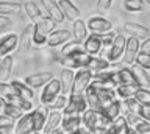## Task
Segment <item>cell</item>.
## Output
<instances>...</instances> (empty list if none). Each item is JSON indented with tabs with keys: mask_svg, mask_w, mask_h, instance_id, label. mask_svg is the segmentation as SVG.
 <instances>
[{
	"mask_svg": "<svg viewBox=\"0 0 150 134\" xmlns=\"http://www.w3.org/2000/svg\"><path fill=\"white\" fill-rule=\"evenodd\" d=\"M125 45H127V41L122 34H116L112 44L110 45V50H108V61L116 64L119 59L124 56V52H125Z\"/></svg>",
	"mask_w": 150,
	"mask_h": 134,
	"instance_id": "cell-7",
	"label": "cell"
},
{
	"mask_svg": "<svg viewBox=\"0 0 150 134\" xmlns=\"http://www.w3.org/2000/svg\"><path fill=\"white\" fill-rule=\"evenodd\" d=\"M74 28H72V36L75 38V41H78V42L83 44V41L88 38V27L86 24L81 20V19H77L74 20Z\"/></svg>",
	"mask_w": 150,
	"mask_h": 134,
	"instance_id": "cell-25",
	"label": "cell"
},
{
	"mask_svg": "<svg viewBox=\"0 0 150 134\" xmlns=\"http://www.w3.org/2000/svg\"><path fill=\"white\" fill-rule=\"evenodd\" d=\"M103 47L102 44V39H100V34H89L86 39L83 41V52H86L88 55H91V56H96L98 55L100 52V48Z\"/></svg>",
	"mask_w": 150,
	"mask_h": 134,
	"instance_id": "cell-12",
	"label": "cell"
},
{
	"mask_svg": "<svg viewBox=\"0 0 150 134\" xmlns=\"http://www.w3.org/2000/svg\"><path fill=\"white\" fill-rule=\"evenodd\" d=\"M41 2H42V6H44L47 16H49L55 24H61V22L66 19L63 11H61V8H59L58 0H41Z\"/></svg>",
	"mask_w": 150,
	"mask_h": 134,
	"instance_id": "cell-8",
	"label": "cell"
},
{
	"mask_svg": "<svg viewBox=\"0 0 150 134\" xmlns=\"http://www.w3.org/2000/svg\"><path fill=\"white\" fill-rule=\"evenodd\" d=\"M9 33H5V30H0V44H2L3 42V39L5 38H6V36H8Z\"/></svg>",
	"mask_w": 150,
	"mask_h": 134,
	"instance_id": "cell-49",
	"label": "cell"
},
{
	"mask_svg": "<svg viewBox=\"0 0 150 134\" xmlns=\"http://www.w3.org/2000/svg\"><path fill=\"white\" fill-rule=\"evenodd\" d=\"M91 80H92V72L91 70H88L86 67L78 69V72L75 73V78H74L70 95H84V92H86Z\"/></svg>",
	"mask_w": 150,
	"mask_h": 134,
	"instance_id": "cell-3",
	"label": "cell"
},
{
	"mask_svg": "<svg viewBox=\"0 0 150 134\" xmlns=\"http://www.w3.org/2000/svg\"><path fill=\"white\" fill-rule=\"evenodd\" d=\"M144 2H145V3H149V5H150V0H144Z\"/></svg>",
	"mask_w": 150,
	"mask_h": 134,
	"instance_id": "cell-51",
	"label": "cell"
},
{
	"mask_svg": "<svg viewBox=\"0 0 150 134\" xmlns=\"http://www.w3.org/2000/svg\"><path fill=\"white\" fill-rule=\"evenodd\" d=\"M131 72H133V75H134L136 84L139 87H142V89H150V75L145 69H142L141 66H138V64H134L133 69H131Z\"/></svg>",
	"mask_w": 150,
	"mask_h": 134,
	"instance_id": "cell-23",
	"label": "cell"
},
{
	"mask_svg": "<svg viewBox=\"0 0 150 134\" xmlns=\"http://www.w3.org/2000/svg\"><path fill=\"white\" fill-rule=\"evenodd\" d=\"M139 117L142 119V120H147V122H150V105H142V103H141Z\"/></svg>",
	"mask_w": 150,
	"mask_h": 134,
	"instance_id": "cell-45",
	"label": "cell"
},
{
	"mask_svg": "<svg viewBox=\"0 0 150 134\" xmlns=\"http://www.w3.org/2000/svg\"><path fill=\"white\" fill-rule=\"evenodd\" d=\"M0 59H2V58H0Z\"/></svg>",
	"mask_w": 150,
	"mask_h": 134,
	"instance_id": "cell-53",
	"label": "cell"
},
{
	"mask_svg": "<svg viewBox=\"0 0 150 134\" xmlns=\"http://www.w3.org/2000/svg\"><path fill=\"white\" fill-rule=\"evenodd\" d=\"M58 3H59V8H61V11H63L64 17L67 20L74 22V20L80 19V10L70 2V0H58Z\"/></svg>",
	"mask_w": 150,
	"mask_h": 134,
	"instance_id": "cell-22",
	"label": "cell"
},
{
	"mask_svg": "<svg viewBox=\"0 0 150 134\" xmlns=\"http://www.w3.org/2000/svg\"><path fill=\"white\" fill-rule=\"evenodd\" d=\"M88 28L96 34H102V33H108L112 30V24L108 19H105L103 16H97L89 19L88 22Z\"/></svg>",
	"mask_w": 150,
	"mask_h": 134,
	"instance_id": "cell-10",
	"label": "cell"
},
{
	"mask_svg": "<svg viewBox=\"0 0 150 134\" xmlns=\"http://www.w3.org/2000/svg\"><path fill=\"white\" fill-rule=\"evenodd\" d=\"M52 76L53 75L50 72H38V73H33V75H28L25 78V83L30 87H41V86H45L52 80Z\"/></svg>",
	"mask_w": 150,
	"mask_h": 134,
	"instance_id": "cell-21",
	"label": "cell"
},
{
	"mask_svg": "<svg viewBox=\"0 0 150 134\" xmlns=\"http://www.w3.org/2000/svg\"><path fill=\"white\" fill-rule=\"evenodd\" d=\"M136 64L145 69V70H150V53L139 52L138 56H136Z\"/></svg>",
	"mask_w": 150,
	"mask_h": 134,
	"instance_id": "cell-40",
	"label": "cell"
},
{
	"mask_svg": "<svg viewBox=\"0 0 150 134\" xmlns=\"http://www.w3.org/2000/svg\"><path fill=\"white\" fill-rule=\"evenodd\" d=\"M147 3L144 0H124V8L130 13H139L145 10Z\"/></svg>",
	"mask_w": 150,
	"mask_h": 134,
	"instance_id": "cell-35",
	"label": "cell"
},
{
	"mask_svg": "<svg viewBox=\"0 0 150 134\" xmlns=\"http://www.w3.org/2000/svg\"><path fill=\"white\" fill-rule=\"evenodd\" d=\"M83 125V119L81 115H63L61 120V129L64 133H74Z\"/></svg>",
	"mask_w": 150,
	"mask_h": 134,
	"instance_id": "cell-17",
	"label": "cell"
},
{
	"mask_svg": "<svg viewBox=\"0 0 150 134\" xmlns=\"http://www.w3.org/2000/svg\"><path fill=\"white\" fill-rule=\"evenodd\" d=\"M72 38V33L69 30H53L47 38V45L49 47H58L66 42H69V39Z\"/></svg>",
	"mask_w": 150,
	"mask_h": 134,
	"instance_id": "cell-13",
	"label": "cell"
},
{
	"mask_svg": "<svg viewBox=\"0 0 150 134\" xmlns=\"http://www.w3.org/2000/svg\"><path fill=\"white\" fill-rule=\"evenodd\" d=\"M59 94H61V83H59V80L52 78V80L44 86V89H42V94H41V98H39L41 105H49L50 101H53Z\"/></svg>",
	"mask_w": 150,
	"mask_h": 134,
	"instance_id": "cell-6",
	"label": "cell"
},
{
	"mask_svg": "<svg viewBox=\"0 0 150 134\" xmlns=\"http://www.w3.org/2000/svg\"><path fill=\"white\" fill-rule=\"evenodd\" d=\"M100 112L105 115L110 122H112L114 119H117L120 115V101L119 100L112 101V103H110L108 106H105V108H102Z\"/></svg>",
	"mask_w": 150,
	"mask_h": 134,
	"instance_id": "cell-28",
	"label": "cell"
},
{
	"mask_svg": "<svg viewBox=\"0 0 150 134\" xmlns=\"http://www.w3.org/2000/svg\"><path fill=\"white\" fill-rule=\"evenodd\" d=\"M23 114H25V112H23L22 109H19L17 106H14V105H11V103H8V105H6V109H5V115H8V117L14 119L16 122L22 117Z\"/></svg>",
	"mask_w": 150,
	"mask_h": 134,
	"instance_id": "cell-38",
	"label": "cell"
},
{
	"mask_svg": "<svg viewBox=\"0 0 150 134\" xmlns=\"http://www.w3.org/2000/svg\"><path fill=\"white\" fill-rule=\"evenodd\" d=\"M59 83H61V94L64 95H70V91H72V84H74V78H75V73L72 69H63L61 70V75H59Z\"/></svg>",
	"mask_w": 150,
	"mask_h": 134,
	"instance_id": "cell-20",
	"label": "cell"
},
{
	"mask_svg": "<svg viewBox=\"0 0 150 134\" xmlns=\"http://www.w3.org/2000/svg\"><path fill=\"white\" fill-rule=\"evenodd\" d=\"M69 101V95H64V94H59L53 101H50L49 105H45L49 111H59V109H64L66 105Z\"/></svg>",
	"mask_w": 150,
	"mask_h": 134,
	"instance_id": "cell-34",
	"label": "cell"
},
{
	"mask_svg": "<svg viewBox=\"0 0 150 134\" xmlns=\"http://www.w3.org/2000/svg\"><path fill=\"white\" fill-rule=\"evenodd\" d=\"M89 108L84 95H69V101L63 109V115H81Z\"/></svg>",
	"mask_w": 150,
	"mask_h": 134,
	"instance_id": "cell-4",
	"label": "cell"
},
{
	"mask_svg": "<svg viewBox=\"0 0 150 134\" xmlns=\"http://www.w3.org/2000/svg\"><path fill=\"white\" fill-rule=\"evenodd\" d=\"M116 78H117V84L119 86H124V84H136V80H134V75L131 72V69H120V70L116 72Z\"/></svg>",
	"mask_w": 150,
	"mask_h": 134,
	"instance_id": "cell-30",
	"label": "cell"
},
{
	"mask_svg": "<svg viewBox=\"0 0 150 134\" xmlns=\"http://www.w3.org/2000/svg\"><path fill=\"white\" fill-rule=\"evenodd\" d=\"M134 98L138 100L139 103H142V105H150V91L139 87L138 92L134 94Z\"/></svg>",
	"mask_w": 150,
	"mask_h": 134,
	"instance_id": "cell-41",
	"label": "cell"
},
{
	"mask_svg": "<svg viewBox=\"0 0 150 134\" xmlns=\"http://www.w3.org/2000/svg\"><path fill=\"white\" fill-rule=\"evenodd\" d=\"M110 64H108L106 59H102V58H97V56H91L88 61V66L86 69L91 70L92 73H97V72H103V70H108Z\"/></svg>",
	"mask_w": 150,
	"mask_h": 134,
	"instance_id": "cell-27",
	"label": "cell"
},
{
	"mask_svg": "<svg viewBox=\"0 0 150 134\" xmlns=\"http://www.w3.org/2000/svg\"><path fill=\"white\" fill-rule=\"evenodd\" d=\"M66 134H81V133H80L78 129H77V131H74V133H66Z\"/></svg>",
	"mask_w": 150,
	"mask_h": 134,
	"instance_id": "cell-50",
	"label": "cell"
},
{
	"mask_svg": "<svg viewBox=\"0 0 150 134\" xmlns=\"http://www.w3.org/2000/svg\"><path fill=\"white\" fill-rule=\"evenodd\" d=\"M35 131V125H33V114L25 112L14 125V134H33Z\"/></svg>",
	"mask_w": 150,
	"mask_h": 134,
	"instance_id": "cell-9",
	"label": "cell"
},
{
	"mask_svg": "<svg viewBox=\"0 0 150 134\" xmlns=\"http://www.w3.org/2000/svg\"><path fill=\"white\" fill-rule=\"evenodd\" d=\"M13 87L16 89L17 92V95H21L22 98H27V100H30L33 101V98H35V94H33V91H31V87L27 84V83H23V81H19V80H14L13 83Z\"/></svg>",
	"mask_w": 150,
	"mask_h": 134,
	"instance_id": "cell-26",
	"label": "cell"
},
{
	"mask_svg": "<svg viewBox=\"0 0 150 134\" xmlns=\"http://www.w3.org/2000/svg\"><path fill=\"white\" fill-rule=\"evenodd\" d=\"M13 56L8 55V56H3L0 59V83H6L9 78H11L13 73Z\"/></svg>",
	"mask_w": 150,
	"mask_h": 134,
	"instance_id": "cell-24",
	"label": "cell"
},
{
	"mask_svg": "<svg viewBox=\"0 0 150 134\" xmlns=\"http://www.w3.org/2000/svg\"><path fill=\"white\" fill-rule=\"evenodd\" d=\"M25 13H27V16L30 17V20L33 22V24H38V22L42 19L41 8L38 6L35 2H27L25 3Z\"/></svg>",
	"mask_w": 150,
	"mask_h": 134,
	"instance_id": "cell-31",
	"label": "cell"
},
{
	"mask_svg": "<svg viewBox=\"0 0 150 134\" xmlns=\"http://www.w3.org/2000/svg\"><path fill=\"white\" fill-rule=\"evenodd\" d=\"M141 52V44L138 38H131L127 41V45H125V52H124V64H133L136 61V56L138 53Z\"/></svg>",
	"mask_w": 150,
	"mask_h": 134,
	"instance_id": "cell-11",
	"label": "cell"
},
{
	"mask_svg": "<svg viewBox=\"0 0 150 134\" xmlns=\"http://www.w3.org/2000/svg\"><path fill=\"white\" fill-rule=\"evenodd\" d=\"M89 58H91V55H88L86 52L81 50V52L69 55V56H63L61 64H63V67H67V69H83L88 66Z\"/></svg>",
	"mask_w": 150,
	"mask_h": 134,
	"instance_id": "cell-5",
	"label": "cell"
},
{
	"mask_svg": "<svg viewBox=\"0 0 150 134\" xmlns=\"http://www.w3.org/2000/svg\"><path fill=\"white\" fill-rule=\"evenodd\" d=\"M14 125H16V120L14 119L8 117V115H5V114H0V131L6 133L8 129L14 128Z\"/></svg>",
	"mask_w": 150,
	"mask_h": 134,
	"instance_id": "cell-39",
	"label": "cell"
},
{
	"mask_svg": "<svg viewBox=\"0 0 150 134\" xmlns=\"http://www.w3.org/2000/svg\"><path fill=\"white\" fill-rule=\"evenodd\" d=\"M19 47V36L14 33H9L6 38L3 39V42L0 44V58L8 56L11 52H14Z\"/></svg>",
	"mask_w": 150,
	"mask_h": 134,
	"instance_id": "cell-19",
	"label": "cell"
},
{
	"mask_svg": "<svg viewBox=\"0 0 150 134\" xmlns=\"http://www.w3.org/2000/svg\"><path fill=\"white\" fill-rule=\"evenodd\" d=\"M139 86L138 84H124V86H117L116 91H117V95L119 98L125 100V98H130V97H134V94L138 92Z\"/></svg>",
	"mask_w": 150,
	"mask_h": 134,
	"instance_id": "cell-33",
	"label": "cell"
},
{
	"mask_svg": "<svg viewBox=\"0 0 150 134\" xmlns=\"http://www.w3.org/2000/svg\"><path fill=\"white\" fill-rule=\"evenodd\" d=\"M81 119H83V125H86L89 129H92V131H98V129H105V128L111 126V122L98 109L88 108L81 114Z\"/></svg>",
	"mask_w": 150,
	"mask_h": 134,
	"instance_id": "cell-2",
	"label": "cell"
},
{
	"mask_svg": "<svg viewBox=\"0 0 150 134\" xmlns=\"http://www.w3.org/2000/svg\"><path fill=\"white\" fill-rule=\"evenodd\" d=\"M14 95H17V92L13 87L11 83H8V81L6 83H0V97H2V98H5V100L8 101Z\"/></svg>",
	"mask_w": 150,
	"mask_h": 134,
	"instance_id": "cell-37",
	"label": "cell"
},
{
	"mask_svg": "<svg viewBox=\"0 0 150 134\" xmlns=\"http://www.w3.org/2000/svg\"><path fill=\"white\" fill-rule=\"evenodd\" d=\"M141 52L150 53V36H149V38H145V41L141 44Z\"/></svg>",
	"mask_w": 150,
	"mask_h": 134,
	"instance_id": "cell-47",
	"label": "cell"
},
{
	"mask_svg": "<svg viewBox=\"0 0 150 134\" xmlns=\"http://www.w3.org/2000/svg\"><path fill=\"white\" fill-rule=\"evenodd\" d=\"M33 114V125H35V131L36 133H41L42 128L45 125V120H47V115H49V108L45 105H41L39 108H35L31 111Z\"/></svg>",
	"mask_w": 150,
	"mask_h": 134,
	"instance_id": "cell-15",
	"label": "cell"
},
{
	"mask_svg": "<svg viewBox=\"0 0 150 134\" xmlns=\"http://www.w3.org/2000/svg\"><path fill=\"white\" fill-rule=\"evenodd\" d=\"M33 30H35V25L30 24L27 25L25 28H23L22 34L19 36V50H21L22 53H25L30 50V47L33 45Z\"/></svg>",
	"mask_w": 150,
	"mask_h": 134,
	"instance_id": "cell-18",
	"label": "cell"
},
{
	"mask_svg": "<svg viewBox=\"0 0 150 134\" xmlns=\"http://www.w3.org/2000/svg\"><path fill=\"white\" fill-rule=\"evenodd\" d=\"M13 25V20L8 16H2L0 14V30H8Z\"/></svg>",
	"mask_w": 150,
	"mask_h": 134,
	"instance_id": "cell-46",
	"label": "cell"
},
{
	"mask_svg": "<svg viewBox=\"0 0 150 134\" xmlns=\"http://www.w3.org/2000/svg\"><path fill=\"white\" fill-rule=\"evenodd\" d=\"M33 25H35V30H33V45L35 47H41V45L47 44V38L53 31L56 24L47 16V17H42L38 24H33Z\"/></svg>",
	"mask_w": 150,
	"mask_h": 134,
	"instance_id": "cell-1",
	"label": "cell"
},
{
	"mask_svg": "<svg viewBox=\"0 0 150 134\" xmlns=\"http://www.w3.org/2000/svg\"><path fill=\"white\" fill-rule=\"evenodd\" d=\"M114 38H116V33L112 30L108 31V33H102L100 34V39H102V44L103 45H111L112 41H114Z\"/></svg>",
	"mask_w": 150,
	"mask_h": 134,
	"instance_id": "cell-44",
	"label": "cell"
},
{
	"mask_svg": "<svg viewBox=\"0 0 150 134\" xmlns=\"http://www.w3.org/2000/svg\"><path fill=\"white\" fill-rule=\"evenodd\" d=\"M23 6L17 2H0V14L9 16V14H21Z\"/></svg>",
	"mask_w": 150,
	"mask_h": 134,
	"instance_id": "cell-29",
	"label": "cell"
},
{
	"mask_svg": "<svg viewBox=\"0 0 150 134\" xmlns=\"http://www.w3.org/2000/svg\"><path fill=\"white\" fill-rule=\"evenodd\" d=\"M133 129L138 134H150V122H147V120H141Z\"/></svg>",
	"mask_w": 150,
	"mask_h": 134,
	"instance_id": "cell-43",
	"label": "cell"
},
{
	"mask_svg": "<svg viewBox=\"0 0 150 134\" xmlns=\"http://www.w3.org/2000/svg\"><path fill=\"white\" fill-rule=\"evenodd\" d=\"M125 31L128 33L130 36H133V38H138V39H145L150 36V30L147 28L145 25L142 24H136V22H127L124 25Z\"/></svg>",
	"mask_w": 150,
	"mask_h": 134,
	"instance_id": "cell-16",
	"label": "cell"
},
{
	"mask_svg": "<svg viewBox=\"0 0 150 134\" xmlns=\"http://www.w3.org/2000/svg\"><path fill=\"white\" fill-rule=\"evenodd\" d=\"M112 5V0H97V13L100 16L106 14Z\"/></svg>",
	"mask_w": 150,
	"mask_h": 134,
	"instance_id": "cell-42",
	"label": "cell"
},
{
	"mask_svg": "<svg viewBox=\"0 0 150 134\" xmlns=\"http://www.w3.org/2000/svg\"><path fill=\"white\" fill-rule=\"evenodd\" d=\"M81 50H83L81 42H78V41H72V42H66L63 45V48H61V55H63V56H69V55L81 52Z\"/></svg>",
	"mask_w": 150,
	"mask_h": 134,
	"instance_id": "cell-36",
	"label": "cell"
},
{
	"mask_svg": "<svg viewBox=\"0 0 150 134\" xmlns=\"http://www.w3.org/2000/svg\"><path fill=\"white\" fill-rule=\"evenodd\" d=\"M0 134H6V133H3V131H0Z\"/></svg>",
	"mask_w": 150,
	"mask_h": 134,
	"instance_id": "cell-52",
	"label": "cell"
},
{
	"mask_svg": "<svg viewBox=\"0 0 150 134\" xmlns=\"http://www.w3.org/2000/svg\"><path fill=\"white\" fill-rule=\"evenodd\" d=\"M6 105H8V101L5 100V98H2V97H0V114H5V109H6Z\"/></svg>",
	"mask_w": 150,
	"mask_h": 134,
	"instance_id": "cell-48",
	"label": "cell"
},
{
	"mask_svg": "<svg viewBox=\"0 0 150 134\" xmlns=\"http://www.w3.org/2000/svg\"><path fill=\"white\" fill-rule=\"evenodd\" d=\"M8 103H11V105H14V106H17L19 109H22L23 112H31L33 109V103L30 100H27V98H22L21 95H14V97H11V98L8 100Z\"/></svg>",
	"mask_w": 150,
	"mask_h": 134,
	"instance_id": "cell-32",
	"label": "cell"
},
{
	"mask_svg": "<svg viewBox=\"0 0 150 134\" xmlns=\"http://www.w3.org/2000/svg\"><path fill=\"white\" fill-rule=\"evenodd\" d=\"M61 120H63V114L59 111H49V115H47L45 125L42 128V134H50L53 133L55 129H58L61 126Z\"/></svg>",
	"mask_w": 150,
	"mask_h": 134,
	"instance_id": "cell-14",
	"label": "cell"
}]
</instances>
